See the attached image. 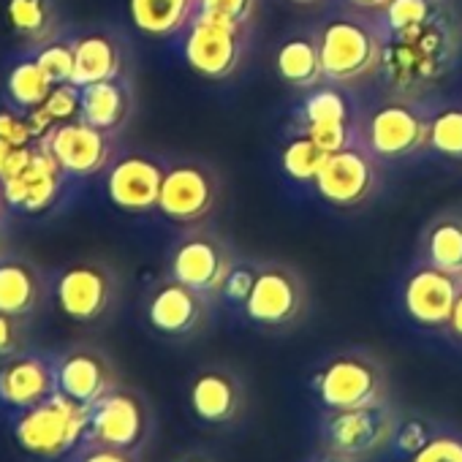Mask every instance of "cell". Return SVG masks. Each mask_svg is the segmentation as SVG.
Returning <instances> with one entry per match:
<instances>
[{"label":"cell","mask_w":462,"mask_h":462,"mask_svg":"<svg viewBox=\"0 0 462 462\" xmlns=\"http://www.w3.org/2000/svg\"><path fill=\"white\" fill-rule=\"evenodd\" d=\"M457 55V28L451 14H443L402 33H383L378 71L400 98H408L440 82L451 71Z\"/></svg>","instance_id":"obj_1"},{"label":"cell","mask_w":462,"mask_h":462,"mask_svg":"<svg viewBox=\"0 0 462 462\" xmlns=\"http://www.w3.org/2000/svg\"><path fill=\"white\" fill-rule=\"evenodd\" d=\"M319 411H348L392 402L386 362L370 348H340L321 359L308 378Z\"/></svg>","instance_id":"obj_2"},{"label":"cell","mask_w":462,"mask_h":462,"mask_svg":"<svg viewBox=\"0 0 462 462\" xmlns=\"http://www.w3.org/2000/svg\"><path fill=\"white\" fill-rule=\"evenodd\" d=\"M4 421L14 448L31 462H66L88 440V408L63 394Z\"/></svg>","instance_id":"obj_3"},{"label":"cell","mask_w":462,"mask_h":462,"mask_svg":"<svg viewBox=\"0 0 462 462\" xmlns=\"http://www.w3.org/2000/svg\"><path fill=\"white\" fill-rule=\"evenodd\" d=\"M400 408L394 402L348 408V411H321L319 416V448L354 462H370L392 451L394 432L400 427Z\"/></svg>","instance_id":"obj_4"},{"label":"cell","mask_w":462,"mask_h":462,"mask_svg":"<svg viewBox=\"0 0 462 462\" xmlns=\"http://www.w3.org/2000/svg\"><path fill=\"white\" fill-rule=\"evenodd\" d=\"M123 294L120 275L112 264L82 259L52 275V302L77 327H98L117 310Z\"/></svg>","instance_id":"obj_5"},{"label":"cell","mask_w":462,"mask_h":462,"mask_svg":"<svg viewBox=\"0 0 462 462\" xmlns=\"http://www.w3.org/2000/svg\"><path fill=\"white\" fill-rule=\"evenodd\" d=\"M158 430V416L150 397L128 383H117L96 405L88 408V440L123 451L144 454Z\"/></svg>","instance_id":"obj_6"},{"label":"cell","mask_w":462,"mask_h":462,"mask_svg":"<svg viewBox=\"0 0 462 462\" xmlns=\"http://www.w3.org/2000/svg\"><path fill=\"white\" fill-rule=\"evenodd\" d=\"M310 289L302 273L286 262L259 264L256 283L243 305V316L262 332H289L305 321Z\"/></svg>","instance_id":"obj_7"},{"label":"cell","mask_w":462,"mask_h":462,"mask_svg":"<svg viewBox=\"0 0 462 462\" xmlns=\"http://www.w3.org/2000/svg\"><path fill=\"white\" fill-rule=\"evenodd\" d=\"M185 408L201 430H235L248 413V383L237 367L226 362L201 365L185 381Z\"/></svg>","instance_id":"obj_8"},{"label":"cell","mask_w":462,"mask_h":462,"mask_svg":"<svg viewBox=\"0 0 462 462\" xmlns=\"http://www.w3.org/2000/svg\"><path fill=\"white\" fill-rule=\"evenodd\" d=\"M316 36H319L324 79L348 85L378 71L383 33L367 20L335 17L327 20Z\"/></svg>","instance_id":"obj_9"},{"label":"cell","mask_w":462,"mask_h":462,"mask_svg":"<svg viewBox=\"0 0 462 462\" xmlns=\"http://www.w3.org/2000/svg\"><path fill=\"white\" fill-rule=\"evenodd\" d=\"M237 264L231 245L207 226H188L169 254V278L217 300Z\"/></svg>","instance_id":"obj_10"},{"label":"cell","mask_w":462,"mask_h":462,"mask_svg":"<svg viewBox=\"0 0 462 462\" xmlns=\"http://www.w3.org/2000/svg\"><path fill=\"white\" fill-rule=\"evenodd\" d=\"M254 25H237L196 12L185 36V63L207 79H228L237 74L251 44Z\"/></svg>","instance_id":"obj_11"},{"label":"cell","mask_w":462,"mask_h":462,"mask_svg":"<svg viewBox=\"0 0 462 462\" xmlns=\"http://www.w3.org/2000/svg\"><path fill=\"white\" fill-rule=\"evenodd\" d=\"M142 316L152 335L182 343L207 329L212 300L174 278H163L144 294Z\"/></svg>","instance_id":"obj_12"},{"label":"cell","mask_w":462,"mask_h":462,"mask_svg":"<svg viewBox=\"0 0 462 462\" xmlns=\"http://www.w3.org/2000/svg\"><path fill=\"white\" fill-rule=\"evenodd\" d=\"M220 199V177L204 161H180L166 169L158 209L177 226H199Z\"/></svg>","instance_id":"obj_13"},{"label":"cell","mask_w":462,"mask_h":462,"mask_svg":"<svg viewBox=\"0 0 462 462\" xmlns=\"http://www.w3.org/2000/svg\"><path fill=\"white\" fill-rule=\"evenodd\" d=\"M58 394L77 405H96L106 392L120 383L115 359L96 343H71L55 351Z\"/></svg>","instance_id":"obj_14"},{"label":"cell","mask_w":462,"mask_h":462,"mask_svg":"<svg viewBox=\"0 0 462 462\" xmlns=\"http://www.w3.org/2000/svg\"><path fill=\"white\" fill-rule=\"evenodd\" d=\"M427 134L430 120L408 98H392L367 117L362 144L378 161H402L427 144Z\"/></svg>","instance_id":"obj_15"},{"label":"cell","mask_w":462,"mask_h":462,"mask_svg":"<svg viewBox=\"0 0 462 462\" xmlns=\"http://www.w3.org/2000/svg\"><path fill=\"white\" fill-rule=\"evenodd\" d=\"M115 134H106L82 117L55 123L39 142L52 152L66 177H96L115 161Z\"/></svg>","instance_id":"obj_16"},{"label":"cell","mask_w":462,"mask_h":462,"mask_svg":"<svg viewBox=\"0 0 462 462\" xmlns=\"http://www.w3.org/2000/svg\"><path fill=\"white\" fill-rule=\"evenodd\" d=\"M58 394L55 351L28 348L0 362V419L17 416Z\"/></svg>","instance_id":"obj_17"},{"label":"cell","mask_w":462,"mask_h":462,"mask_svg":"<svg viewBox=\"0 0 462 462\" xmlns=\"http://www.w3.org/2000/svg\"><path fill=\"white\" fill-rule=\"evenodd\" d=\"M378 158L362 142L329 152L316 177V190L335 207H359L378 190Z\"/></svg>","instance_id":"obj_18"},{"label":"cell","mask_w":462,"mask_h":462,"mask_svg":"<svg viewBox=\"0 0 462 462\" xmlns=\"http://www.w3.org/2000/svg\"><path fill=\"white\" fill-rule=\"evenodd\" d=\"M459 289V278L421 262L402 283V310L421 329H446Z\"/></svg>","instance_id":"obj_19"},{"label":"cell","mask_w":462,"mask_h":462,"mask_svg":"<svg viewBox=\"0 0 462 462\" xmlns=\"http://www.w3.org/2000/svg\"><path fill=\"white\" fill-rule=\"evenodd\" d=\"M166 169L142 152H125L115 158L106 169V196L123 212H150L158 209Z\"/></svg>","instance_id":"obj_20"},{"label":"cell","mask_w":462,"mask_h":462,"mask_svg":"<svg viewBox=\"0 0 462 462\" xmlns=\"http://www.w3.org/2000/svg\"><path fill=\"white\" fill-rule=\"evenodd\" d=\"M52 302V275L23 254L0 256V313L39 319Z\"/></svg>","instance_id":"obj_21"},{"label":"cell","mask_w":462,"mask_h":462,"mask_svg":"<svg viewBox=\"0 0 462 462\" xmlns=\"http://www.w3.org/2000/svg\"><path fill=\"white\" fill-rule=\"evenodd\" d=\"M63 177L66 171L58 166L52 152L36 139V147L25 166L4 180L6 201L23 212H42L60 196Z\"/></svg>","instance_id":"obj_22"},{"label":"cell","mask_w":462,"mask_h":462,"mask_svg":"<svg viewBox=\"0 0 462 462\" xmlns=\"http://www.w3.org/2000/svg\"><path fill=\"white\" fill-rule=\"evenodd\" d=\"M134 115V90L125 77L79 88V117L106 134H117Z\"/></svg>","instance_id":"obj_23"},{"label":"cell","mask_w":462,"mask_h":462,"mask_svg":"<svg viewBox=\"0 0 462 462\" xmlns=\"http://www.w3.org/2000/svg\"><path fill=\"white\" fill-rule=\"evenodd\" d=\"M125 77V55L117 36L106 31H90L74 39V79L71 85L85 88L104 79Z\"/></svg>","instance_id":"obj_24"},{"label":"cell","mask_w":462,"mask_h":462,"mask_svg":"<svg viewBox=\"0 0 462 462\" xmlns=\"http://www.w3.org/2000/svg\"><path fill=\"white\" fill-rule=\"evenodd\" d=\"M419 254L424 264L462 281V209H443L424 226Z\"/></svg>","instance_id":"obj_25"},{"label":"cell","mask_w":462,"mask_h":462,"mask_svg":"<svg viewBox=\"0 0 462 462\" xmlns=\"http://www.w3.org/2000/svg\"><path fill=\"white\" fill-rule=\"evenodd\" d=\"M6 23L25 50H39L60 36L55 0H6Z\"/></svg>","instance_id":"obj_26"},{"label":"cell","mask_w":462,"mask_h":462,"mask_svg":"<svg viewBox=\"0 0 462 462\" xmlns=\"http://www.w3.org/2000/svg\"><path fill=\"white\" fill-rule=\"evenodd\" d=\"M275 71L286 85L297 90H313L324 79L319 36L300 33V36L286 39L275 55Z\"/></svg>","instance_id":"obj_27"},{"label":"cell","mask_w":462,"mask_h":462,"mask_svg":"<svg viewBox=\"0 0 462 462\" xmlns=\"http://www.w3.org/2000/svg\"><path fill=\"white\" fill-rule=\"evenodd\" d=\"M199 12V0H128V14L136 31L166 39L180 33Z\"/></svg>","instance_id":"obj_28"},{"label":"cell","mask_w":462,"mask_h":462,"mask_svg":"<svg viewBox=\"0 0 462 462\" xmlns=\"http://www.w3.org/2000/svg\"><path fill=\"white\" fill-rule=\"evenodd\" d=\"M52 90H55V85L50 82V77L42 71V66L33 58L20 60L6 77V96H9L12 106L25 115L44 106V101L50 98Z\"/></svg>","instance_id":"obj_29"},{"label":"cell","mask_w":462,"mask_h":462,"mask_svg":"<svg viewBox=\"0 0 462 462\" xmlns=\"http://www.w3.org/2000/svg\"><path fill=\"white\" fill-rule=\"evenodd\" d=\"M327 158H329V152L313 136L300 131V134H294L286 142L281 161H283V171L291 180H297V182H316V177H319V171H321Z\"/></svg>","instance_id":"obj_30"},{"label":"cell","mask_w":462,"mask_h":462,"mask_svg":"<svg viewBox=\"0 0 462 462\" xmlns=\"http://www.w3.org/2000/svg\"><path fill=\"white\" fill-rule=\"evenodd\" d=\"M381 14H383L386 33H402L427 25L448 12L443 6V0H392Z\"/></svg>","instance_id":"obj_31"},{"label":"cell","mask_w":462,"mask_h":462,"mask_svg":"<svg viewBox=\"0 0 462 462\" xmlns=\"http://www.w3.org/2000/svg\"><path fill=\"white\" fill-rule=\"evenodd\" d=\"M427 144L451 161H462V106H448L430 120Z\"/></svg>","instance_id":"obj_32"},{"label":"cell","mask_w":462,"mask_h":462,"mask_svg":"<svg viewBox=\"0 0 462 462\" xmlns=\"http://www.w3.org/2000/svg\"><path fill=\"white\" fill-rule=\"evenodd\" d=\"M302 125H319V123H351V104L340 90H313L300 115Z\"/></svg>","instance_id":"obj_33"},{"label":"cell","mask_w":462,"mask_h":462,"mask_svg":"<svg viewBox=\"0 0 462 462\" xmlns=\"http://www.w3.org/2000/svg\"><path fill=\"white\" fill-rule=\"evenodd\" d=\"M405 462H462V427L440 421L430 440Z\"/></svg>","instance_id":"obj_34"},{"label":"cell","mask_w":462,"mask_h":462,"mask_svg":"<svg viewBox=\"0 0 462 462\" xmlns=\"http://www.w3.org/2000/svg\"><path fill=\"white\" fill-rule=\"evenodd\" d=\"M33 60L50 77L52 85H71L74 79V39H55L33 52Z\"/></svg>","instance_id":"obj_35"},{"label":"cell","mask_w":462,"mask_h":462,"mask_svg":"<svg viewBox=\"0 0 462 462\" xmlns=\"http://www.w3.org/2000/svg\"><path fill=\"white\" fill-rule=\"evenodd\" d=\"M438 419H430V416H400V427L394 432V440H392V454H397L400 459H408L413 451H419L430 435L438 430Z\"/></svg>","instance_id":"obj_36"},{"label":"cell","mask_w":462,"mask_h":462,"mask_svg":"<svg viewBox=\"0 0 462 462\" xmlns=\"http://www.w3.org/2000/svg\"><path fill=\"white\" fill-rule=\"evenodd\" d=\"M28 348H33L31 346V321L0 313V362H6Z\"/></svg>","instance_id":"obj_37"},{"label":"cell","mask_w":462,"mask_h":462,"mask_svg":"<svg viewBox=\"0 0 462 462\" xmlns=\"http://www.w3.org/2000/svg\"><path fill=\"white\" fill-rule=\"evenodd\" d=\"M199 12L237 25H254L259 0H199Z\"/></svg>","instance_id":"obj_38"},{"label":"cell","mask_w":462,"mask_h":462,"mask_svg":"<svg viewBox=\"0 0 462 462\" xmlns=\"http://www.w3.org/2000/svg\"><path fill=\"white\" fill-rule=\"evenodd\" d=\"M302 131L313 136L327 152H337L356 142L351 123H319V125H302Z\"/></svg>","instance_id":"obj_39"},{"label":"cell","mask_w":462,"mask_h":462,"mask_svg":"<svg viewBox=\"0 0 462 462\" xmlns=\"http://www.w3.org/2000/svg\"><path fill=\"white\" fill-rule=\"evenodd\" d=\"M256 275H259V264H243V262H237L235 264V270H231V275H228V281H226V286H223V300H228L231 305H245V300H248V294H251V289H254V283H256Z\"/></svg>","instance_id":"obj_40"},{"label":"cell","mask_w":462,"mask_h":462,"mask_svg":"<svg viewBox=\"0 0 462 462\" xmlns=\"http://www.w3.org/2000/svg\"><path fill=\"white\" fill-rule=\"evenodd\" d=\"M66 462H144V454L123 451V448H112V446H101V443H85Z\"/></svg>","instance_id":"obj_41"},{"label":"cell","mask_w":462,"mask_h":462,"mask_svg":"<svg viewBox=\"0 0 462 462\" xmlns=\"http://www.w3.org/2000/svg\"><path fill=\"white\" fill-rule=\"evenodd\" d=\"M443 332H446L457 346H462V289H459V297H457V302H454L451 319H448V324H446Z\"/></svg>","instance_id":"obj_42"},{"label":"cell","mask_w":462,"mask_h":462,"mask_svg":"<svg viewBox=\"0 0 462 462\" xmlns=\"http://www.w3.org/2000/svg\"><path fill=\"white\" fill-rule=\"evenodd\" d=\"M302 462H354V459H346V457H337L332 451H324V448H316L310 457H305Z\"/></svg>","instance_id":"obj_43"},{"label":"cell","mask_w":462,"mask_h":462,"mask_svg":"<svg viewBox=\"0 0 462 462\" xmlns=\"http://www.w3.org/2000/svg\"><path fill=\"white\" fill-rule=\"evenodd\" d=\"M171 462H217L212 454H207V451H199V448H190V451H185V454H180L177 459H171Z\"/></svg>","instance_id":"obj_44"},{"label":"cell","mask_w":462,"mask_h":462,"mask_svg":"<svg viewBox=\"0 0 462 462\" xmlns=\"http://www.w3.org/2000/svg\"><path fill=\"white\" fill-rule=\"evenodd\" d=\"M351 4L356 6V9H367V12H383L392 0H351Z\"/></svg>","instance_id":"obj_45"},{"label":"cell","mask_w":462,"mask_h":462,"mask_svg":"<svg viewBox=\"0 0 462 462\" xmlns=\"http://www.w3.org/2000/svg\"><path fill=\"white\" fill-rule=\"evenodd\" d=\"M6 190H4V182H0V226H4V215H6Z\"/></svg>","instance_id":"obj_46"},{"label":"cell","mask_w":462,"mask_h":462,"mask_svg":"<svg viewBox=\"0 0 462 462\" xmlns=\"http://www.w3.org/2000/svg\"><path fill=\"white\" fill-rule=\"evenodd\" d=\"M6 254V235H4V226H0V256Z\"/></svg>","instance_id":"obj_47"},{"label":"cell","mask_w":462,"mask_h":462,"mask_svg":"<svg viewBox=\"0 0 462 462\" xmlns=\"http://www.w3.org/2000/svg\"><path fill=\"white\" fill-rule=\"evenodd\" d=\"M291 4H297V6H313V4H319V0H291Z\"/></svg>","instance_id":"obj_48"}]
</instances>
